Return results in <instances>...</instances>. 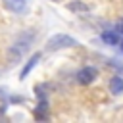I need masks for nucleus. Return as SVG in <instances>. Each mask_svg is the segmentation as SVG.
Here are the masks:
<instances>
[{"label":"nucleus","instance_id":"1","mask_svg":"<svg viewBox=\"0 0 123 123\" xmlns=\"http://www.w3.org/2000/svg\"><path fill=\"white\" fill-rule=\"evenodd\" d=\"M77 38L69 37V35H63V33H56L54 37H50L46 40V50L48 52H54V50H63V48H71V46H77Z\"/></svg>","mask_w":123,"mask_h":123},{"label":"nucleus","instance_id":"2","mask_svg":"<svg viewBox=\"0 0 123 123\" xmlns=\"http://www.w3.org/2000/svg\"><path fill=\"white\" fill-rule=\"evenodd\" d=\"M96 77H98V69L92 67V65H86V67H83V69L77 73V81H79L81 85H90Z\"/></svg>","mask_w":123,"mask_h":123},{"label":"nucleus","instance_id":"3","mask_svg":"<svg viewBox=\"0 0 123 123\" xmlns=\"http://www.w3.org/2000/svg\"><path fill=\"white\" fill-rule=\"evenodd\" d=\"M38 62H40V52L33 54V56H31L29 60H27V63H25V65H23V69L19 71V79H25V77H27V75L31 73V69H33V67H35V65H37Z\"/></svg>","mask_w":123,"mask_h":123},{"label":"nucleus","instance_id":"4","mask_svg":"<svg viewBox=\"0 0 123 123\" xmlns=\"http://www.w3.org/2000/svg\"><path fill=\"white\" fill-rule=\"evenodd\" d=\"M4 2V6L8 8V10H12V12H15V13H21V12H25V8H27V0H2Z\"/></svg>","mask_w":123,"mask_h":123},{"label":"nucleus","instance_id":"5","mask_svg":"<svg viewBox=\"0 0 123 123\" xmlns=\"http://www.w3.org/2000/svg\"><path fill=\"white\" fill-rule=\"evenodd\" d=\"M100 38H102L106 44H110V46H119V42H121L117 31H106V33L100 35Z\"/></svg>","mask_w":123,"mask_h":123},{"label":"nucleus","instance_id":"6","mask_svg":"<svg viewBox=\"0 0 123 123\" xmlns=\"http://www.w3.org/2000/svg\"><path fill=\"white\" fill-rule=\"evenodd\" d=\"M110 92L111 94H121L123 92V77L115 75L110 79Z\"/></svg>","mask_w":123,"mask_h":123},{"label":"nucleus","instance_id":"7","mask_svg":"<svg viewBox=\"0 0 123 123\" xmlns=\"http://www.w3.org/2000/svg\"><path fill=\"white\" fill-rule=\"evenodd\" d=\"M67 10L69 12H77V13H85V12L90 10V6L85 4V2H81V0H73V2L67 4Z\"/></svg>","mask_w":123,"mask_h":123},{"label":"nucleus","instance_id":"8","mask_svg":"<svg viewBox=\"0 0 123 123\" xmlns=\"http://www.w3.org/2000/svg\"><path fill=\"white\" fill-rule=\"evenodd\" d=\"M115 31H117L119 35H123V17L117 19V23H115Z\"/></svg>","mask_w":123,"mask_h":123},{"label":"nucleus","instance_id":"9","mask_svg":"<svg viewBox=\"0 0 123 123\" xmlns=\"http://www.w3.org/2000/svg\"><path fill=\"white\" fill-rule=\"evenodd\" d=\"M119 50H121V54H123V40L119 42Z\"/></svg>","mask_w":123,"mask_h":123},{"label":"nucleus","instance_id":"10","mask_svg":"<svg viewBox=\"0 0 123 123\" xmlns=\"http://www.w3.org/2000/svg\"><path fill=\"white\" fill-rule=\"evenodd\" d=\"M52 2H58V0H52Z\"/></svg>","mask_w":123,"mask_h":123}]
</instances>
